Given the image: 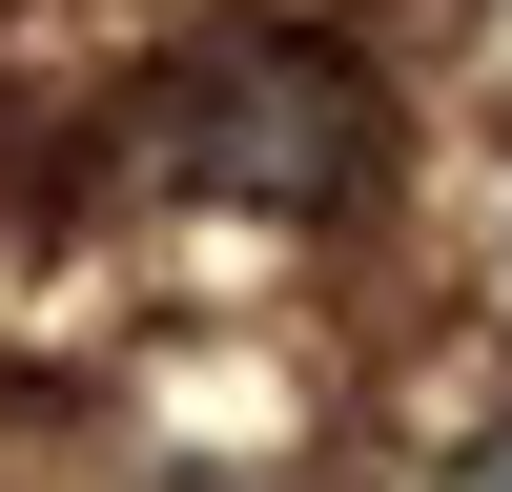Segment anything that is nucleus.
<instances>
[{
	"label": "nucleus",
	"mask_w": 512,
	"mask_h": 492,
	"mask_svg": "<svg viewBox=\"0 0 512 492\" xmlns=\"http://www.w3.org/2000/svg\"><path fill=\"white\" fill-rule=\"evenodd\" d=\"M123 144H144L185 205L328 226V205H369V164H390V103H369V62H349V41H308V21H205L185 62L123 103Z\"/></svg>",
	"instance_id": "nucleus-1"
},
{
	"label": "nucleus",
	"mask_w": 512,
	"mask_h": 492,
	"mask_svg": "<svg viewBox=\"0 0 512 492\" xmlns=\"http://www.w3.org/2000/svg\"><path fill=\"white\" fill-rule=\"evenodd\" d=\"M431 492H512V410H492V431H472V451H451V472H431Z\"/></svg>",
	"instance_id": "nucleus-2"
}]
</instances>
